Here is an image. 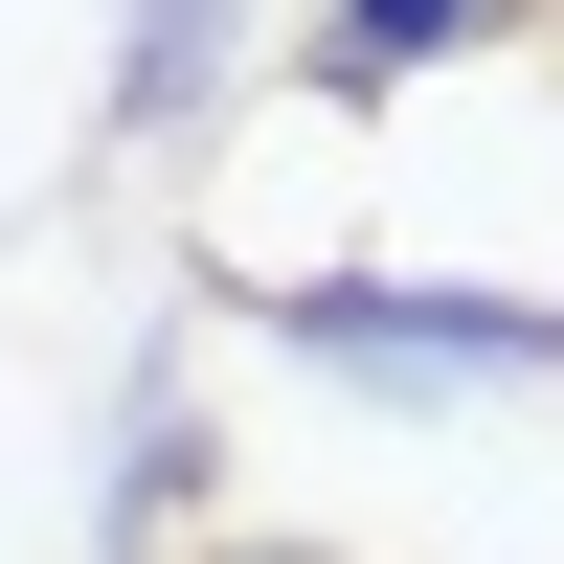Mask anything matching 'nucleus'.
Masks as SVG:
<instances>
[{
  "instance_id": "nucleus-3",
  "label": "nucleus",
  "mask_w": 564,
  "mask_h": 564,
  "mask_svg": "<svg viewBox=\"0 0 564 564\" xmlns=\"http://www.w3.org/2000/svg\"><path fill=\"white\" fill-rule=\"evenodd\" d=\"M475 23H520V0H339V23H316V90H406L430 45H475Z\"/></svg>"
},
{
  "instance_id": "nucleus-1",
  "label": "nucleus",
  "mask_w": 564,
  "mask_h": 564,
  "mask_svg": "<svg viewBox=\"0 0 564 564\" xmlns=\"http://www.w3.org/2000/svg\"><path fill=\"white\" fill-rule=\"evenodd\" d=\"M271 339L339 361V384H564V316L542 294H430V271H294Z\"/></svg>"
},
{
  "instance_id": "nucleus-4",
  "label": "nucleus",
  "mask_w": 564,
  "mask_h": 564,
  "mask_svg": "<svg viewBox=\"0 0 564 564\" xmlns=\"http://www.w3.org/2000/svg\"><path fill=\"white\" fill-rule=\"evenodd\" d=\"M204 564H339V542H204Z\"/></svg>"
},
{
  "instance_id": "nucleus-2",
  "label": "nucleus",
  "mask_w": 564,
  "mask_h": 564,
  "mask_svg": "<svg viewBox=\"0 0 564 564\" xmlns=\"http://www.w3.org/2000/svg\"><path fill=\"white\" fill-rule=\"evenodd\" d=\"M226 45H249V0H135V45H113V135H204Z\"/></svg>"
}]
</instances>
